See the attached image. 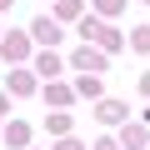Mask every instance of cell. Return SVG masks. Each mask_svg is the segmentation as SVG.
Masks as SVG:
<instances>
[{
	"label": "cell",
	"instance_id": "cell-6",
	"mask_svg": "<svg viewBox=\"0 0 150 150\" xmlns=\"http://www.w3.org/2000/svg\"><path fill=\"white\" fill-rule=\"evenodd\" d=\"M130 45H135L140 55H150V25H140V30H130Z\"/></svg>",
	"mask_w": 150,
	"mask_h": 150
},
{
	"label": "cell",
	"instance_id": "cell-7",
	"mask_svg": "<svg viewBox=\"0 0 150 150\" xmlns=\"http://www.w3.org/2000/svg\"><path fill=\"white\" fill-rule=\"evenodd\" d=\"M5 55L20 60V55H25V35H5Z\"/></svg>",
	"mask_w": 150,
	"mask_h": 150
},
{
	"label": "cell",
	"instance_id": "cell-14",
	"mask_svg": "<svg viewBox=\"0 0 150 150\" xmlns=\"http://www.w3.org/2000/svg\"><path fill=\"white\" fill-rule=\"evenodd\" d=\"M95 150H120V145H115V140H100V145H95Z\"/></svg>",
	"mask_w": 150,
	"mask_h": 150
},
{
	"label": "cell",
	"instance_id": "cell-13",
	"mask_svg": "<svg viewBox=\"0 0 150 150\" xmlns=\"http://www.w3.org/2000/svg\"><path fill=\"white\" fill-rule=\"evenodd\" d=\"M100 10H105V15H115V10H120V0H100Z\"/></svg>",
	"mask_w": 150,
	"mask_h": 150
},
{
	"label": "cell",
	"instance_id": "cell-9",
	"mask_svg": "<svg viewBox=\"0 0 150 150\" xmlns=\"http://www.w3.org/2000/svg\"><path fill=\"white\" fill-rule=\"evenodd\" d=\"M10 90H15V95H30L35 80H30V75H10Z\"/></svg>",
	"mask_w": 150,
	"mask_h": 150
},
{
	"label": "cell",
	"instance_id": "cell-10",
	"mask_svg": "<svg viewBox=\"0 0 150 150\" xmlns=\"http://www.w3.org/2000/svg\"><path fill=\"white\" fill-rule=\"evenodd\" d=\"M5 140H10V145H25V140H30V130H25V125H10V130H5Z\"/></svg>",
	"mask_w": 150,
	"mask_h": 150
},
{
	"label": "cell",
	"instance_id": "cell-5",
	"mask_svg": "<svg viewBox=\"0 0 150 150\" xmlns=\"http://www.w3.org/2000/svg\"><path fill=\"white\" fill-rule=\"evenodd\" d=\"M120 145H125V150H140V145H145V125H125V130H120Z\"/></svg>",
	"mask_w": 150,
	"mask_h": 150
},
{
	"label": "cell",
	"instance_id": "cell-1",
	"mask_svg": "<svg viewBox=\"0 0 150 150\" xmlns=\"http://www.w3.org/2000/svg\"><path fill=\"white\" fill-rule=\"evenodd\" d=\"M80 35H85V40H100L105 50H120V30H110V25H100V20H80Z\"/></svg>",
	"mask_w": 150,
	"mask_h": 150
},
{
	"label": "cell",
	"instance_id": "cell-15",
	"mask_svg": "<svg viewBox=\"0 0 150 150\" xmlns=\"http://www.w3.org/2000/svg\"><path fill=\"white\" fill-rule=\"evenodd\" d=\"M140 90H145V95H150V70H145V80H140Z\"/></svg>",
	"mask_w": 150,
	"mask_h": 150
},
{
	"label": "cell",
	"instance_id": "cell-11",
	"mask_svg": "<svg viewBox=\"0 0 150 150\" xmlns=\"http://www.w3.org/2000/svg\"><path fill=\"white\" fill-rule=\"evenodd\" d=\"M40 75H60V60L55 55H40Z\"/></svg>",
	"mask_w": 150,
	"mask_h": 150
},
{
	"label": "cell",
	"instance_id": "cell-12",
	"mask_svg": "<svg viewBox=\"0 0 150 150\" xmlns=\"http://www.w3.org/2000/svg\"><path fill=\"white\" fill-rule=\"evenodd\" d=\"M60 15L70 20V15H80V0H60Z\"/></svg>",
	"mask_w": 150,
	"mask_h": 150
},
{
	"label": "cell",
	"instance_id": "cell-16",
	"mask_svg": "<svg viewBox=\"0 0 150 150\" xmlns=\"http://www.w3.org/2000/svg\"><path fill=\"white\" fill-rule=\"evenodd\" d=\"M60 150H80V145H75V140H65V145H60Z\"/></svg>",
	"mask_w": 150,
	"mask_h": 150
},
{
	"label": "cell",
	"instance_id": "cell-3",
	"mask_svg": "<svg viewBox=\"0 0 150 150\" xmlns=\"http://www.w3.org/2000/svg\"><path fill=\"white\" fill-rule=\"evenodd\" d=\"M30 35H35V40H45V45H55V40H60V25H55V20H35V25H30Z\"/></svg>",
	"mask_w": 150,
	"mask_h": 150
},
{
	"label": "cell",
	"instance_id": "cell-4",
	"mask_svg": "<svg viewBox=\"0 0 150 150\" xmlns=\"http://www.w3.org/2000/svg\"><path fill=\"white\" fill-rule=\"evenodd\" d=\"M120 120H125V105L120 100H105L100 105V125H120Z\"/></svg>",
	"mask_w": 150,
	"mask_h": 150
},
{
	"label": "cell",
	"instance_id": "cell-2",
	"mask_svg": "<svg viewBox=\"0 0 150 150\" xmlns=\"http://www.w3.org/2000/svg\"><path fill=\"white\" fill-rule=\"evenodd\" d=\"M70 65H75V70H85V75H95V70H105V55L90 50V45H80V50L70 55Z\"/></svg>",
	"mask_w": 150,
	"mask_h": 150
},
{
	"label": "cell",
	"instance_id": "cell-17",
	"mask_svg": "<svg viewBox=\"0 0 150 150\" xmlns=\"http://www.w3.org/2000/svg\"><path fill=\"white\" fill-rule=\"evenodd\" d=\"M5 5H10V0H0V10H5Z\"/></svg>",
	"mask_w": 150,
	"mask_h": 150
},
{
	"label": "cell",
	"instance_id": "cell-8",
	"mask_svg": "<svg viewBox=\"0 0 150 150\" xmlns=\"http://www.w3.org/2000/svg\"><path fill=\"white\" fill-rule=\"evenodd\" d=\"M75 90H80V95H100V80H95V75H80V80H75Z\"/></svg>",
	"mask_w": 150,
	"mask_h": 150
}]
</instances>
